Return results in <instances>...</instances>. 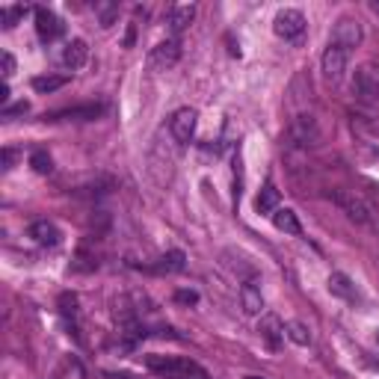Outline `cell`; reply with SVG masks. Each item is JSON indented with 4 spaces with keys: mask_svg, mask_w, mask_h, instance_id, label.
I'll return each mask as SVG.
<instances>
[{
    "mask_svg": "<svg viewBox=\"0 0 379 379\" xmlns=\"http://www.w3.org/2000/svg\"><path fill=\"white\" fill-rule=\"evenodd\" d=\"M175 299H178V302L193 305V302H198V293H196V290H178V293H175Z\"/></svg>",
    "mask_w": 379,
    "mask_h": 379,
    "instance_id": "f546056e",
    "label": "cell"
},
{
    "mask_svg": "<svg viewBox=\"0 0 379 379\" xmlns=\"http://www.w3.org/2000/svg\"><path fill=\"white\" fill-rule=\"evenodd\" d=\"M346 66H350V50H344L338 45H329L320 57V71H323V80L326 83H341L346 75Z\"/></svg>",
    "mask_w": 379,
    "mask_h": 379,
    "instance_id": "8992f818",
    "label": "cell"
},
{
    "mask_svg": "<svg viewBox=\"0 0 379 379\" xmlns=\"http://www.w3.org/2000/svg\"><path fill=\"white\" fill-rule=\"evenodd\" d=\"M145 367L166 379H210L202 364H196L193 359H184V355H157L154 353V355H145Z\"/></svg>",
    "mask_w": 379,
    "mask_h": 379,
    "instance_id": "7a4b0ae2",
    "label": "cell"
},
{
    "mask_svg": "<svg viewBox=\"0 0 379 379\" xmlns=\"http://www.w3.org/2000/svg\"><path fill=\"white\" fill-rule=\"evenodd\" d=\"M92 9H95V18H98V24L104 30L119 21V3H115V0H95Z\"/></svg>",
    "mask_w": 379,
    "mask_h": 379,
    "instance_id": "ffe728a7",
    "label": "cell"
},
{
    "mask_svg": "<svg viewBox=\"0 0 379 379\" xmlns=\"http://www.w3.org/2000/svg\"><path fill=\"white\" fill-rule=\"evenodd\" d=\"M371 12L379 15V0H371Z\"/></svg>",
    "mask_w": 379,
    "mask_h": 379,
    "instance_id": "1f68e13d",
    "label": "cell"
},
{
    "mask_svg": "<svg viewBox=\"0 0 379 379\" xmlns=\"http://www.w3.org/2000/svg\"><path fill=\"white\" fill-rule=\"evenodd\" d=\"M12 75H15V57H12V54H6V50H3V77L9 80Z\"/></svg>",
    "mask_w": 379,
    "mask_h": 379,
    "instance_id": "f1b7e54d",
    "label": "cell"
},
{
    "mask_svg": "<svg viewBox=\"0 0 379 379\" xmlns=\"http://www.w3.org/2000/svg\"><path fill=\"white\" fill-rule=\"evenodd\" d=\"M178 59H181V41L178 39H166L151 50V62L160 68H172Z\"/></svg>",
    "mask_w": 379,
    "mask_h": 379,
    "instance_id": "9a60e30c",
    "label": "cell"
},
{
    "mask_svg": "<svg viewBox=\"0 0 379 379\" xmlns=\"http://www.w3.org/2000/svg\"><path fill=\"white\" fill-rule=\"evenodd\" d=\"M362 39H364V30H362V21L359 18H353V15H341L338 21H335V27H332V39H329V45H338L344 50H353L362 45Z\"/></svg>",
    "mask_w": 379,
    "mask_h": 379,
    "instance_id": "5b68a950",
    "label": "cell"
},
{
    "mask_svg": "<svg viewBox=\"0 0 379 379\" xmlns=\"http://www.w3.org/2000/svg\"><path fill=\"white\" fill-rule=\"evenodd\" d=\"M15 151L12 149H3V154H0V166H3V172H9V169H12V163H15Z\"/></svg>",
    "mask_w": 379,
    "mask_h": 379,
    "instance_id": "83f0119b",
    "label": "cell"
},
{
    "mask_svg": "<svg viewBox=\"0 0 379 379\" xmlns=\"http://www.w3.org/2000/svg\"><path fill=\"white\" fill-rule=\"evenodd\" d=\"M196 21V3H178L169 9V30L178 36Z\"/></svg>",
    "mask_w": 379,
    "mask_h": 379,
    "instance_id": "ac0fdd59",
    "label": "cell"
},
{
    "mask_svg": "<svg viewBox=\"0 0 379 379\" xmlns=\"http://www.w3.org/2000/svg\"><path fill=\"white\" fill-rule=\"evenodd\" d=\"M353 95L362 104H376L379 101V66H373V62H364V66L355 68V75H353Z\"/></svg>",
    "mask_w": 379,
    "mask_h": 379,
    "instance_id": "277c9868",
    "label": "cell"
},
{
    "mask_svg": "<svg viewBox=\"0 0 379 379\" xmlns=\"http://www.w3.org/2000/svg\"><path fill=\"white\" fill-rule=\"evenodd\" d=\"M196 124H198V113L193 107H181L172 113L169 133L175 136L178 145H187V142H193V136H196Z\"/></svg>",
    "mask_w": 379,
    "mask_h": 379,
    "instance_id": "ba28073f",
    "label": "cell"
},
{
    "mask_svg": "<svg viewBox=\"0 0 379 379\" xmlns=\"http://www.w3.org/2000/svg\"><path fill=\"white\" fill-rule=\"evenodd\" d=\"M86 59H89V48H86V41H83V39H71L68 45L62 48V54H59V62L68 71L83 68V66H86Z\"/></svg>",
    "mask_w": 379,
    "mask_h": 379,
    "instance_id": "4fadbf2b",
    "label": "cell"
},
{
    "mask_svg": "<svg viewBox=\"0 0 379 379\" xmlns=\"http://www.w3.org/2000/svg\"><path fill=\"white\" fill-rule=\"evenodd\" d=\"M243 379H267V376H258V373H249V376H243Z\"/></svg>",
    "mask_w": 379,
    "mask_h": 379,
    "instance_id": "d6a6232c",
    "label": "cell"
},
{
    "mask_svg": "<svg viewBox=\"0 0 379 379\" xmlns=\"http://www.w3.org/2000/svg\"><path fill=\"white\" fill-rule=\"evenodd\" d=\"M107 379H133V376H128V373H107Z\"/></svg>",
    "mask_w": 379,
    "mask_h": 379,
    "instance_id": "4dcf8cb0",
    "label": "cell"
},
{
    "mask_svg": "<svg viewBox=\"0 0 379 379\" xmlns=\"http://www.w3.org/2000/svg\"><path fill=\"white\" fill-rule=\"evenodd\" d=\"M272 225H276L279 231H284V234H293V237L302 234V225H299V219L290 207H279L276 214H272Z\"/></svg>",
    "mask_w": 379,
    "mask_h": 379,
    "instance_id": "d6986e66",
    "label": "cell"
},
{
    "mask_svg": "<svg viewBox=\"0 0 379 379\" xmlns=\"http://www.w3.org/2000/svg\"><path fill=\"white\" fill-rule=\"evenodd\" d=\"M187 267V258H184V252H178V249H172V252H166V255L157 261L154 267H149V270H154V272H181Z\"/></svg>",
    "mask_w": 379,
    "mask_h": 379,
    "instance_id": "7402d4cb",
    "label": "cell"
},
{
    "mask_svg": "<svg viewBox=\"0 0 379 379\" xmlns=\"http://www.w3.org/2000/svg\"><path fill=\"white\" fill-rule=\"evenodd\" d=\"M223 258H225V267L234 272L237 279H243V284L246 281H255L258 284V267L252 264V261L243 255V252H237V249H225L223 252Z\"/></svg>",
    "mask_w": 379,
    "mask_h": 379,
    "instance_id": "30bf717a",
    "label": "cell"
},
{
    "mask_svg": "<svg viewBox=\"0 0 379 379\" xmlns=\"http://www.w3.org/2000/svg\"><path fill=\"white\" fill-rule=\"evenodd\" d=\"M30 166H33L39 175H48L50 169H54V160H50L48 151H33V154H30Z\"/></svg>",
    "mask_w": 379,
    "mask_h": 379,
    "instance_id": "d4e9b609",
    "label": "cell"
},
{
    "mask_svg": "<svg viewBox=\"0 0 379 379\" xmlns=\"http://www.w3.org/2000/svg\"><path fill=\"white\" fill-rule=\"evenodd\" d=\"M329 293H332V297H338V299H344V302L359 299L355 281L350 276H344V272H332V276H329Z\"/></svg>",
    "mask_w": 379,
    "mask_h": 379,
    "instance_id": "2e32d148",
    "label": "cell"
},
{
    "mask_svg": "<svg viewBox=\"0 0 379 379\" xmlns=\"http://www.w3.org/2000/svg\"><path fill=\"white\" fill-rule=\"evenodd\" d=\"M30 237H33V243H39V246L54 249V246H59L62 231L50 223V219H36V223L30 225Z\"/></svg>",
    "mask_w": 379,
    "mask_h": 379,
    "instance_id": "7c38bea8",
    "label": "cell"
},
{
    "mask_svg": "<svg viewBox=\"0 0 379 379\" xmlns=\"http://www.w3.org/2000/svg\"><path fill=\"white\" fill-rule=\"evenodd\" d=\"M240 305H243V311L249 317H258V314L264 311V297H261V288L255 281H246L243 288H240Z\"/></svg>",
    "mask_w": 379,
    "mask_h": 379,
    "instance_id": "e0dca14e",
    "label": "cell"
},
{
    "mask_svg": "<svg viewBox=\"0 0 379 379\" xmlns=\"http://www.w3.org/2000/svg\"><path fill=\"white\" fill-rule=\"evenodd\" d=\"M255 210L258 214H276L279 210V190H276V184H264L261 187V193H258V198H255Z\"/></svg>",
    "mask_w": 379,
    "mask_h": 379,
    "instance_id": "44dd1931",
    "label": "cell"
},
{
    "mask_svg": "<svg viewBox=\"0 0 379 379\" xmlns=\"http://www.w3.org/2000/svg\"><path fill=\"white\" fill-rule=\"evenodd\" d=\"M27 110H30V104L27 101H18V104H12V107L3 110V119H12V115H21V113H27Z\"/></svg>",
    "mask_w": 379,
    "mask_h": 379,
    "instance_id": "4316f807",
    "label": "cell"
},
{
    "mask_svg": "<svg viewBox=\"0 0 379 379\" xmlns=\"http://www.w3.org/2000/svg\"><path fill=\"white\" fill-rule=\"evenodd\" d=\"M284 335H288L293 344H299V346H308L311 344V329L302 320H290L288 326H284Z\"/></svg>",
    "mask_w": 379,
    "mask_h": 379,
    "instance_id": "603a6c76",
    "label": "cell"
},
{
    "mask_svg": "<svg viewBox=\"0 0 379 379\" xmlns=\"http://www.w3.org/2000/svg\"><path fill=\"white\" fill-rule=\"evenodd\" d=\"M66 75H48V77H33V89L41 92V95H48V92H57L66 86Z\"/></svg>",
    "mask_w": 379,
    "mask_h": 379,
    "instance_id": "cb8c5ba5",
    "label": "cell"
},
{
    "mask_svg": "<svg viewBox=\"0 0 379 379\" xmlns=\"http://www.w3.org/2000/svg\"><path fill=\"white\" fill-rule=\"evenodd\" d=\"M62 30H66V24L50 12V9H36V33L41 41H54L62 36Z\"/></svg>",
    "mask_w": 379,
    "mask_h": 379,
    "instance_id": "8fae6325",
    "label": "cell"
},
{
    "mask_svg": "<svg viewBox=\"0 0 379 379\" xmlns=\"http://www.w3.org/2000/svg\"><path fill=\"white\" fill-rule=\"evenodd\" d=\"M320 136L323 133H320L317 119L311 113H299V115H293L288 131H284V145L297 151H308L314 145H320Z\"/></svg>",
    "mask_w": 379,
    "mask_h": 379,
    "instance_id": "3957f363",
    "label": "cell"
},
{
    "mask_svg": "<svg viewBox=\"0 0 379 379\" xmlns=\"http://www.w3.org/2000/svg\"><path fill=\"white\" fill-rule=\"evenodd\" d=\"M258 332H261V338L272 346V350H279L281 341L288 338V335H284V323H281L279 314H264L261 323H258Z\"/></svg>",
    "mask_w": 379,
    "mask_h": 379,
    "instance_id": "5bb4252c",
    "label": "cell"
},
{
    "mask_svg": "<svg viewBox=\"0 0 379 379\" xmlns=\"http://www.w3.org/2000/svg\"><path fill=\"white\" fill-rule=\"evenodd\" d=\"M376 344H379V332H376Z\"/></svg>",
    "mask_w": 379,
    "mask_h": 379,
    "instance_id": "836d02e7",
    "label": "cell"
},
{
    "mask_svg": "<svg viewBox=\"0 0 379 379\" xmlns=\"http://www.w3.org/2000/svg\"><path fill=\"white\" fill-rule=\"evenodd\" d=\"M332 205H338L341 207V214H346V219H353L355 225H364V228H371V231H379V214H376V207L367 202L364 196H359L355 190H344V187H335L332 193Z\"/></svg>",
    "mask_w": 379,
    "mask_h": 379,
    "instance_id": "6da1fadb",
    "label": "cell"
},
{
    "mask_svg": "<svg viewBox=\"0 0 379 379\" xmlns=\"http://www.w3.org/2000/svg\"><path fill=\"white\" fill-rule=\"evenodd\" d=\"M305 15L299 9H279L276 18H272V30H276V36L284 39V41H293L305 33Z\"/></svg>",
    "mask_w": 379,
    "mask_h": 379,
    "instance_id": "52a82bcc",
    "label": "cell"
},
{
    "mask_svg": "<svg viewBox=\"0 0 379 379\" xmlns=\"http://www.w3.org/2000/svg\"><path fill=\"white\" fill-rule=\"evenodd\" d=\"M24 12H27V6H21V3L18 6H3V9H0V21H3V27L9 30V27L18 24V18Z\"/></svg>",
    "mask_w": 379,
    "mask_h": 379,
    "instance_id": "484cf974",
    "label": "cell"
},
{
    "mask_svg": "<svg viewBox=\"0 0 379 379\" xmlns=\"http://www.w3.org/2000/svg\"><path fill=\"white\" fill-rule=\"evenodd\" d=\"M104 104H80V107H66V110H57V113H50L45 115V119L50 122H95V119H101L104 115Z\"/></svg>",
    "mask_w": 379,
    "mask_h": 379,
    "instance_id": "9c48e42d",
    "label": "cell"
}]
</instances>
